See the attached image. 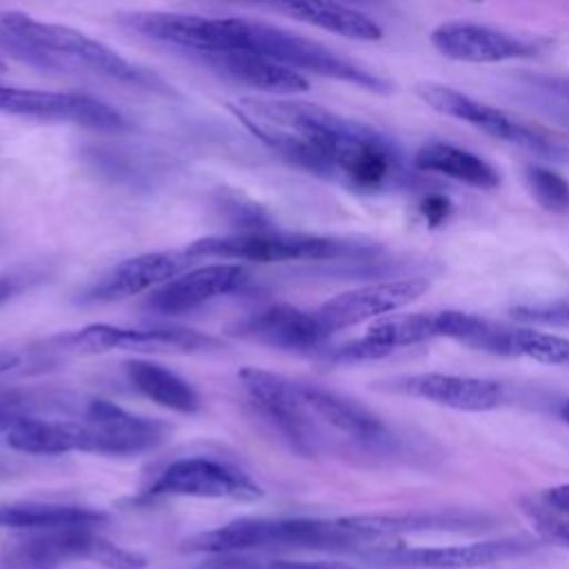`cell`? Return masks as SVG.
I'll return each mask as SVG.
<instances>
[{"label":"cell","mask_w":569,"mask_h":569,"mask_svg":"<svg viewBox=\"0 0 569 569\" xmlns=\"http://www.w3.org/2000/svg\"><path fill=\"white\" fill-rule=\"evenodd\" d=\"M0 27L18 51L44 67L93 73L129 84L149 82V76L122 58L116 49L67 24L7 11L0 16Z\"/></svg>","instance_id":"2"},{"label":"cell","mask_w":569,"mask_h":569,"mask_svg":"<svg viewBox=\"0 0 569 569\" xmlns=\"http://www.w3.org/2000/svg\"><path fill=\"white\" fill-rule=\"evenodd\" d=\"M513 356H525L542 365L569 367V338L538 329H513Z\"/></svg>","instance_id":"28"},{"label":"cell","mask_w":569,"mask_h":569,"mask_svg":"<svg viewBox=\"0 0 569 569\" xmlns=\"http://www.w3.org/2000/svg\"><path fill=\"white\" fill-rule=\"evenodd\" d=\"M545 502L560 511V513H569V482H562V485H556V487H549L545 493H542Z\"/></svg>","instance_id":"34"},{"label":"cell","mask_w":569,"mask_h":569,"mask_svg":"<svg viewBox=\"0 0 569 569\" xmlns=\"http://www.w3.org/2000/svg\"><path fill=\"white\" fill-rule=\"evenodd\" d=\"M7 445L31 456H58L89 451V431L82 420H51L38 416H11L4 422Z\"/></svg>","instance_id":"21"},{"label":"cell","mask_w":569,"mask_h":569,"mask_svg":"<svg viewBox=\"0 0 569 569\" xmlns=\"http://www.w3.org/2000/svg\"><path fill=\"white\" fill-rule=\"evenodd\" d=\"M220 569H358L345 560H284V558H229Z\"/></svg>","instance_id":"31"},{"label":"cell","mask_w":569,"mask_h":569,"mask_svg":"<svg viewBox=\"0 0 569 569\" xmlns=\"http://www.w3.org/2000/svg\"><path fill=\"white\" fill-rule=\"evenodd\" d=\"M244 282L247 269L240 262H211L184 271L158 287L149 296L147 307L162 316H180L218 296L238 291Z\"/></svg>","instance_id":"15"},{"label":"cell","mask_w":569,"mask_h":569,"mask_svg":"<svg viewBox=\"0 0 569 569\" xmlns=\"http://www.w3.org/2000/svg\"><path fill=\"white\" fill-rule=\"evenodd\" d=\"M91 536L93 529L31 531L27 538L16 540L7 562L11 569H58L67 560H84Z\"/></svg>","instance_id":"22"},{"label":"cell","mask_w":569,"mask_h":569,"mask_svg":"<svg viewBox=\"0 0 569 569\" xmlns=\"http://www.w3.org/2000/svg\"><path fill=\"white\" fill-rule=\"evenodd\" d=\"M262 547H296L360 553L376 547L371 538L349 531L340 520L318 518H244L184 540L191 553H233Z\"/></svg>","instance_id":"3"},{"label":"cell","mask_w":569,"mask_h":569,"mask_svg":"<svg viewBox=\"0 0 569 569\" xmlns=\"http://www.w3.org/2000/svg\"><path fill=\"white\" fill-rule=\"evenodd\" d=\"M431 44L445 58L471 64L520 60L538 51L531 40L476 22H442L431 31Z\"/></svg>","instance_id":"14"},{"label":"cell","mask_w":569,"mask_h":569,"mask_svg":"<svg viewBox=\"0 0 569 569\" xmlns=\"http://www.w3.org/2000/svg\"><path fill=\"white\" fill-rule=\"evenodd\" d=\"M298 393L311 416L320 418L336 431L358 442L380 445L389 436L385 422L373 411H369L365 405L349 396L305 382H298Z\"/></svg>","instance_id":"20"},{"label":"cell","mask_w":569,"mask_h":569,"mask_svg":"<svg viewBox=\"0 0 569 569\" xmlns=\"http://www.w3.org/2000/svg\"><path fill=\"white\" fill-rule=\"evenodd\" d=\"M0 113L47 122H71L104 133H118L127 129V120L122 118V113L107 102L69 91L20 89L0 84Z\"/></svg>","instance_id":"7"},{"label":"cell","mask_w":569,"mask_h":569,"mask_svg":"<svg viewBox=\"0 0 569 569\" xmlns=\"http://www.w3.org/2000/svg\"><path fill=\"white\" fill-rule=\"evenodd\" d=\"M20 365V356L11 353V351H0V373L4 371H11Z\"/></svg>","instance_id":"37"},{"label":"cell","mask_w":569,"mask_h":569,"mask_svg":"<svg viewBox=\"0 0 569 569\" xmlns=\"http://www.w3.org/2000/svg\"><path fill=\"white\" fill-rule=\"evenodd\" d=\"M560 416H562V420H565V422H569V398L562 402V407H560Z\"/></svg>","instance_id":"38"},{"label":"cell","mask_w":569,"mask_h":569,"mask_svg":"<svg viewBox=\"0 0 569 569\" xmlns=\"http://www.w3.org/2000/svg\"><path fill=\"white\" fill-rule=\"evenodd\" d=\"M358 251L349 240L305 231H238L207 236L184 249L187 258H224L229 262H298L331 260Z\"/></svg>","instance_id":"4"},{"label":"cell","mask_w":569,"mask_h":569,"mask_svg":"<svg viewBox=\"0 0 569 569\" xmlns=\"http://www.w3.org/2000/svg\"><path fill=\"white\" fill-rule=\"evenodd\" d=\"M24 278L22 276H0V307L16 298L24 289Z\"/></svg>","instance_id":"36"},{"label":"cell","mask_w":569,"mask_h":569,"mask_svg":"<svg viewBox=\"0 0 569 569\" xmlns=\"http://www.w3.org/2000/svg\"><path fill=\"white\" fill-rule=\"evenodd\" d=\"M64 347L80 356H98L113 349L124 351H169V353H196L213 351L220 342L207 333L187 327H147L127 329L113 325H89L64 336Z\"/></svg>","instance_id":"8"},{"label":"cell","mask_w":569,"mask_h":569,"mask_svg":"<svg viewBox=\"0 0 569 569\" xmlns=\"http://www.w3.org/2000/svg\"><path fill=\"white\" fill-rule=\"evenodd\" d=\"M187 256L173 251H149L127 258L102 273L82 291L87 302H118L133 298L147 289H158L182 273Z\"/></svg>","instance_id":"16"},{"label":"cell","mask_w":569,"mask_h":569,"mask_svg":"<svg viewBox=\"0 0 569 569\" xmlns=\"http://www.w3.org/2000/svg\"><path fill=\"white\" fill-rule=\"evenodd\" d=\"M149 496H189V498H231L258 500L260 485L242 469L216 458L191 456L173 460L149 487Z\"/></svg>","instance_id":"10"},{"label":"cell","mask_w":569,"mask_h":569,"mask_svg":"<svg viewBox=\"0 0 569 569\" xmlns=\"http://www.w3.org/2000/svg\"><path fill=\"white\" fill-rule=\"evenodd\" d=\"M107 522L102 511L56 505V502H16L0 505V527L22 531H58V529H93Z\"/></svg>","instance_id":"24"},{"label":"cell","mask_w":569,"mask_h":569,"mask_svg":"<svg viewBox=\"0 0 569 569\" xmlns=\"http://www.w3.org/2000/svg\"><path fill=\"white\" fill-rule=\"evenodd\" d=\"M511 318L520 320V322H533V325H549V327L569 329V298L513 307L511 309Z\"/></svg>","instance_id":"32"},{"label":"cell","mask_w":569,"mask_h":569,"mask_svg":"<svg viewBox=\"0 0 569 569\" xmlns=\"http://www.w3.org/2000/svg\"><path fill=\"white\" fill-rule=\"evenodd\" d=\"M560 84H562V91H565V93H567V96H569V80H562V82H560Z\"/></svg>","instance_id":"39"},{"label":"cell","mask_w":569,"mask_h":569,"mask_svg":"<svg viewBox=\"0 0 569 569\" xmlns=\"http://www.w3.org/2000/svg\"><path fill=\"white\" fill-rule=\"evenodd\" d=\"M227 107L247 131L284 160L331 180H342L353 158L378 133L365 122L300 100L242 96Z\"/></svg>","instance_id":"1"},{"label":"cell","mask_w":569,"mask_h":569,"mask_svg":"<svg viewBox=\"0 0 569 569\" xmlns=\"http://www.w3.org/2000/svg\"><path fill=\"white\" fill-rule=\"evenodd\" d=\"M531 549L529 542L516 538L485 540L469 545H449V547H371L358 556L376 567H425V569H476L496 565L516 556H522Z\"/></svg>","instance_id":"11"},{"label":"cell","mask_w":569,"mask_h":569,"mask_svg":"<svg viewBox=\"0 0 569 569\" xmlns=\"http://www.w3.org/2000/svg\"><path fill=\"white\" fill-rule=\"evenodd\" d=\"M249 51L271 58L298 73H316L322 78H333V80L349 82L376 93H387L391 89V84L385 78L338 56L333 49L267 22L251 24Z\"/></svg>","instance_id":"5"},{"label":"cell","mask_w":569,"mask_h":569,"mask_svg":"<svg viewBox=\"0 0 569 569\" xmlns=\"http://www.w3.org/2000/svg\"><path fill=\"white\" fill-rule=\"evenodd\" d=\"M413 164L420 171L447 176L476 189H496L500 184L498 171L487 160L451 142L436 140L422 144L413 158Z\"/></svg>","instance_id":"25"},{"label":"cell","mask_w":569,"mask_h":569,"mask_svg":"<svg viewBox=\"0 0 569 569\" xmlns=\"http://www.w3.org/2000/svg\"><path fill=\"white\" fill-rule=\"evenodd\" d=\"M236 331L249 340L284 351H309L329 338L316 313L284 302L256 311L244 318Z\"/></svg>","instance_id":"18"},{"label":"cell","mask_w":569,"mask_h":569,"mask_svg":"<svg viewBox=\"0 0 569 569\" xmlns=\"http://www.w3.org/2000/svg\"><path fill=\"white\" fill-rule=\"evenodd\" d=\"M238 380L251 405L280 431V436L298 453L313 456L316 431L311 425V413L298 393V382L258 367L240 369Z\"/></svg>","instance_id":"9"},{"label":"cell","mask_w":569,"mask_h":569,"mask_svg":"<svg viewBox=\"0 0 569 569\" xmlns=\"http://www.w3.org/2000/svg\"><path fill=\"white\" fill-rule=\"evenodd\" d=\"M200 60L229 82L269 93L271 98L300 93L309 89V80L302 73L253 51L213 53L202 56Z\"/></svg>","instance_id":"19"},{"label":"cell","mask_w":569,"mask_h":569,"mask_svg":"<svg viewBox=\"0 0 569 569\" xmlns=\"http://www.w3.org/2000/svg\"><path fill=\"white\" fill-rule=\"evenodd\" d=\"M276 11L287 13L300 22L313 24L318 29L338 33L349 40L376 42L382 38V27L369 18L367 13L340 4V2H322V0H289L273 4Z\"/></svg>","instance_id":"23"},{"label":"cell","mask_w":569,"mask_h":569,"mask_svg":"<svg viewBox=\"0 0 569 569\" xmlns=\"http://www.w3.org/2000/svg\"><path fill=\"white\" fill-rule=\"evenodd\" d=\"M389 389L456 411H491L502 402V387L489 378L456 373H418L393 380Z\"/></svg>","instance_id":"17"},{"label":"cell","mask_w":569,"mask_h":569,"mask_svg":"<svg viewBox=\"0 0 569 569\" xmlns=\"http://www.w3.org/2000/svg\"><path fill=\"white\" fill-rule=\"evenodd\" d=\"M413 91L433 111L456 118V120H462V122H469L471 127L480 129L482 133H487L491 138L505 140L513 147H520V149L542 156V158H551V160L569 158V149L562 147L560 142L549 140L540 131L522 124L520 120L511 118L509 113L500 111L498 107H491V104L480 102L467 93H460L453 87H447V84L433 82V80H422L413 87Z\"/></svg>","instance_id":"6"},{"label":"cell","mask_w":569,"mask_h":569,"mask_svg":"<svg viewBox=\"0 0 569 569\" xmlns=\"http://www.w3.org/2000/svg\"><path fill=\"white\" fill-rule=\"evenodd\" d=\"M349 531L378 540L396 533H413V531H458L471 525L473 520L462 516H440V513H402V516H387V513H358L338 518Z\"/></svg>","instance_id":"27"},{"label":"cell","mask_w":569,"mask_h":569,"mask_svg":"<svg viewBox=\"0 0 569 569\" xmlns=\"http://www.w3.org/2000/svg\"><path fill=\"white\" fill-rule=\"evenodd\" d=\"M451 209H453L451 200L447 196H440V193H427L418 202V213L425 218V222L429 227L442 224L449 218Z\"/></svg>","instance_id":"33"},{"label":"cell","mask_w":569,"mask_h":569,"mask_svg":"<svg viewBox=\"0 0 569 569\" xmlns=\"http://www.w3.org/2000/svg\"><path fill=\"white\" fill-rule=\"evenodd\" d=\"M429 280L427 278H400L376 282L367 287H356L342 291L329 300H325L313 313L325 327L327 333L353 327L362 320L382 318L427 293Z\"/></svg>","instance_id":"13"},{"label":"cell","mask_w":569,"mask_h":569,"mask_svg":"<svg viewBox=\"0 0 569 569\" xmlns=\"http://www.w3.org/2000/svg\"><path fill=\"white\" fill-rule=\"evenodd\" d=\"M538 527L549 540L569 549V522H565V520H542Z\"/></svg>","instance_id":"35"},{"label":"cell","mask_w":569,"mask_h":569,"mask_svg":"<svg viewBox=\"0 0 569 569\" xmlns=\"http://www.w3.org/2000/svg\"><path fill=\"white\" fill-rule=\"evenodd\" d=\"M82 422L89 429V453L136 456L156 449L167 438L162 420L131 413L102 398L87 405Z\"/></svg>","instance_id":"12"},{"label":"cell","mask_w":569,"mask_h":569,"mask_svg":"<svg viewBox=\"0 0 569 569\" xmlns=\"http://www.w3.org/2000/svg\"><path fill=\"white\" fill-rule=\"evenodd\" d=\"M91 562H98L107 569H147L149 560L144 553L124 549L120 545H113L100 536H91L89 540V549H87V558Z\"/></svg>","instance_id":"30"},{"label":"cell","mask_w":569,"mask_h":569,"mask_svg":"<svg viewBox=\"0 0 569 569\" xmlns=\"http://www.w3.org/2000/svg\"><path fill=\"white\" fill-rule=\"evenodd\" d=\"M525 180L533 200L551 211V213H567L569 211V182L553 169L531 164L525 171Z\"/></svg>","instance_id":"29"},{"label":"cell","mask_w":569,"mask_h":569,"mask_svg":"<svg viewBox=\"0 0 569 569\" xmlns=\"http://www.w3.org/2000/svg\"><path fill=\"white\" fill-rule=\"evenodd\" d=\"M2 71H4V60L0 58V73H2Z\"/></svg>","instance_id":"40"},{"label":"cell","mask_w":569,"mask_h":569,"mask_svg":"<svg viewBox=\"0 0 569 569\" xmlns=\"http://www.w3.org/2000/svg\"><path fill=\"white\" fill-rule=\"evenodd\" d=\"M124 371L136 391L160 407L173 409L178 413H193L200 407V398L193 385L160 362L133 358L127 360Z\"/></svg>","instance_id":"26"}]
</instances>
